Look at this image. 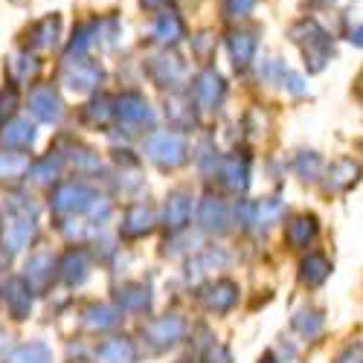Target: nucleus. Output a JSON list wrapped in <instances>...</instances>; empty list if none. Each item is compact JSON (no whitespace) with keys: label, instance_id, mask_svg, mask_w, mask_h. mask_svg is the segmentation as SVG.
Listing matches in <instances>:
<instances>
[{"label":"nucleus","instance_id":"1","mask_svg":"<svg viewBox=\"0 0 363 363\" xmlns=\"http://www.w3.org/2000/svg\"><path fill=\"white\" fill-rule=\"evenodd\" d=\"M102 198L87 184H82V180H62V184H55L50 195V209L58 218H82L94 213V206Z\"/></svg>","mask_w":363,"mask_h":363},{"label":"nucleus","instance_id":"2","mask_svg":"<svg viewBox=\"0 0 363 363\" xmlns=\"http://www.w3.org/2000/svg\"><path fill=\"white\" fill-rule=\"evenodd\" d=\"M291 38L294 44H299L302 55H306V65L311 73H320L325 65H328V58L331 52H335V44H331L328 33L317 23V21H299L294 29H291Z\"/></svg>","mask_w":363,"mask_h":363},{"label":"nucleus","instance_id":"3","mask_svg":"<svg viewBox=\"0 0 363 363\" xmlns=\"http://www.w3.org/2000/svg\"><path fill=\"white\" fill-rule=\"evenodd\" d=\"M145 157L163 172L180 169L189 160V148H186V137L177 131H155L145 140Z\"/></svg>","mask_w":363,"mask_h":363},{"label":"nucleus","instance_id":"4","mask_svg":"<svg viewBox=\"0 0 363 363\" xmlns=\"http://www.w3.org/2000/svg\"><path fill=\"white\" fill-rule=\"evenodd\" d=\"M35 235V209L26 203H12L4 218V247L9 253H21Z\"/></svg>","mask_w":363,"mask_h":363},{"label":"nucleus","instance_id":"5","mask_svg":"<svg viewBox=\"0 0 363 363\" xmlns=\"http://www.w3.org/2000/svg\"><path fill=\"white\" fill-rule=\"evenodd\" d=\"M145 337H148L151 346H155V352L174 349L180 340L186 337V320L180 317V314H163V317H155V320L145 325Z\"/></svg>","mask_w":363,"mask_h":363},{"label":"nucleus","instance_id":"6","mask_svg":"<svg viewBox=\"0 0 363 363\" xmlns=\"http://www.w3.org/2000/svg\"><path fill=\"white\" fill-rule=\"evenodd\" d=\"M26 105H29V113H33L38 123H47V125L58 123V119L65 116V102L52 84H35L29 90Z\"/></svg>","mask_w":363,"mask_h":363},{"label":"nucleus","instance_id":"7","mask_svg":"<svg viewBox=\"0 0 363 363\" xmlns=\"http://www.w3.org/2000/svg\"><path fill=\"white\" fill-rule=\"evenodd\" d=\"M33 288L26 285V279L9 277L6 282H0V306L6 308L12 320H26L33 314Z\"/></svg>","mask_w":363,"mask_h":363},{"label":"nucleus","instance_id":"8","mask_svg":"<svg viewBox=\"0 0 363 363\" xmlns=\"http://www.w3.org/2000/svg\"><path fill=\"white\" fill-rule=\"evenodd\" d=\"M195 105L203 111V113H213V111H218L221 108V102H224V94H227V87H224V79L216 73V70H201L198 76H195Z\"/></svg>","mask_w":363,"mask_h":363},{"label":"nucleus","instance_id":"9","mask_svg":"<svg viewBox=\"0 0 363 363\" xmlns=\"http://www.w3.org/2000/svg\"><path fill=\"white\" fill-rule=\"evenodd\" d=\"M192 192L186 186H177L166 195V203H163V224L169 227V233H180L186 230L189 218H192Z\"/></svg>","mask_w":363,"mask_h":363},{"label":"nucleus","instance_id":"10","mask_svg":"<svg viewBox=\"0 0 363 363\" xmlns=\"http://www.w3.org/2000/svg\"><path fill=\"white\" fill-rule=\"evenodd\" d=\"M105 73L96 62H84V58H79V62H67V67L62 70V84H67L70 90H76V94H90V90H96L102 84Z\"/></svg>","mask_w":363,"mask_h":363},{"label":"nucleus","instance_id":"11","mask_svg":"<svg viewBox=\"0 0 363 363\" xmlns=\"http://www.w3.org/2000/svg\"><path fill=\"white\" fill-rule=\"evenodd\" d=\"M116 119L125 123L128 128H145V125H155V111H151L148 99L143 94H123L116 99Z\"/></svg>","mask_w":363,"mask_h":363},{"label":"nucleus","instance_id":"12","mask_svg":"<svg viewBox=\"0 0 363 363\" xmlns=\"http://www.w3.org/2000/svg\"><path fill=\"white\" fill-rule=\"evenodd\" d=\"M155 224H157V216H155V206L145 203V201H134L125 216H123V224H119V235L125 238H145L155 233Z\"/></svg>","mask_w":363,"mask_h":363},{"label":"nucleus","instance_id":"13","mask_svg":"<svg viewBox=\"0 0 363 363\" xmlns=\"http://www.w3.org/2000/svg\"><path fill=\"white\" fill-rule=\"evenodd\" d=\"M55 277H58V262L52 259V253L41 250V253H33V256L26 259V274H23V279H26V285L33 288L35 294H44V291L52 285Z\"/></svg>","mask_w":363,"mask_h":363},{"label":"nucleus","instance_id":"14","mask_svg":"<svg viewBox=\"0 0 363 363\" xmlns=\"http://www.w3.org/2000/svg\"><path fill=\"white\" fill-rule=\"evenodd\" d=\"M198 224L203 233H213V235H221L230 230V206L224 198L218 195H206L198 206Z\"/></svg>","mask_w":363,"mask_h":363},{"label":"nucleus","instance_id":"15","mask_svg":"<svg viewBox=\"0 0 363 363\" xmlns=\"http://www.w3.org/2000/svg\"><path fill=\"white\" fill-rule=\"evenodd\" d=\"M320 235V221L311 213H299L285 224V245L291 250H308Z\"/></svg>","mask_w":363,"mask_h":363},{"label":"nucleus","instance_id":"16","mask_svg":"<svg viewBox=\"0 0 363 363\" xmlns=\"http://www.w3.org/2000/svg\"><path fill=\"white\" fill-rule=\"evenodd\" d=\"M238 296H241V291L233 279H216L203 294V306L209 314H230L238 306Z\"/></svg>","mask_w":363,"mask_h":363},{"label":"nucleus","instance_id":"17","mask_svg":"<svg viewBox=\"0 0 363 363\" xmlns=\"http://www.w3.org/2000/svg\"><path fill=\"white\" fill-rule=\"evenodd\" d=\"M148 76L155 79L160 87H177L180 82H184L186 70H184V62H180L177 55L160 52V55L148 58Z\"/></svg>","mask_w":363,"mask_h":363},{"label":"nucleus","instance_id":"18","mask_svg":"<svg viewBox=\"0 0 363 363\" xmlns=\"http://www.w3.org/2000/svg\"><path fill=\"white\" fill-rule=\"evenodd\" d=\"M58 277H62V282L65 285H82L87 277H90V253L84 250V247H70L65 256H62V262H58Z\"/></svg>","mask_w":363,"mask_h":363},{"label":"nucleus","instance_id":"19","mask_svg":"<svg viewBox=\"0 0 363 363\" xmlns=\"http://www.w3.org/2000/svg\"><path fill=\"white\" fill-rule=\"evenodd\" d=\"M363 169L354 157H340L328 166V177H325V189L328 192H346L352 186H357Z\"/></svg>","mask_w":363,"mask_h":363},{"label":"nucleus","instance_id":"20","mask_svg":"<svg viewBox=\"0 0 363 363\" xmlns=\"http://www.w3.org/2000/svg\"><path fill=\"white\" fill-rule=\"evenodd\" d=\"M224 186L235 195H245L247 186H250V160L247 157H238V155H230L221 160V169H218Z\"/></svg>","mask_w":363,"mask_h":363},{"label":"nucleus","instance_id":"21","mask_svg":"<svg viewBox=\"0 0 363 363\" xmlns=\"http://www.w3.org/2000/svg\"><path fill=\"white\" fill-rule=\"evenodd\" d=\"M94 360L96 363H137V349L128 337L113 335V337H108L96 346Z\"/></svg>","mask_w":363,"mask_h":363},{"label":"nucleus","instance_id":"22","mask_svg":"<svg viewBox=\"0 0 363 363\" xmlns=\"http://www.w3.org/2000/svg\"><path fill=\"white\" fill-rule=\"evenodd\" d=\"M29 155L23 151H12V148H0V186H12L21 184V180L29 174Z\"/></svg>","mask_w":363,"mask_h":363},{"label":"nucleus","instance_id":"23","mask_svg":"<svg viewBox=\"0 0 363 363\" xmlns=\"http://www.w3.org/2000/svg\"><path fill=\"white\" fill-rule=\"evenodd\" d=\"M0 145L12 151H29L35 145V125L29 119H9L0 131Z\"/></svg>","mask_w":363,"mask_h":363},{"label":"nucleus","instance_id":"24","mask_svg":"<svg viewBox=\"0 0 363 363\" xmlns=\"http://www.w3.org/2000/svg\"><path fill=\"white\" fill-rule=\"evenodd\" d=\"M116 306L125 314H145L151 308V288L145 282H128L119 288L116 294Z\"/></svg>","mask_w":363,"mask_h":363},{"label":"nucleus","instance_id":"25","mask_svg":"<svg viewBox=\"0 0 363 363\" xmlns=\"http://www.w3.org/2000/svg\"><path fill=\"white\" fill-rule=\"evenodd\" d=\"M328 277H331V262H328L325 253L311 250L306 259L299 262V282L306 288H320Z\"/></svg>","mask_w":363,"mask_h":363},{"label":"nucleus","instance_id":"26","mask_svg":"<svg viewBox=\"0 0 363 363\" xmlns=\"http://www.w3.org/2000/svg\"><path fill=\"white\" fill-rule=\"evenodd\" d=\"M291 328L296 331V335H299L302 340H317V337L323 335V331H325V317H323V311H320V308L306 306V308H299V311L294 314Z\"/></svg>","mask_w":363,"mask_h":363},{"label":"nucleus","instance_id":"27","mask_svg":"<svg viewBox=\"0 0 363 363\" xmlns=\"http://www.w3.org/2000/svg\"><path fill=\"white\" fill-rule=\"evenodd\" d=\"M155 38H157V44H163V47H174L177 41H184V38H186V23H184V18H180L174 9L163 12V15L157 18V23H155Z\"/></svg>","mask_w":363,"mask_h":363},{"label":"nucleus","instance_id":"28","mask_svg":"<svg viewBox=\"0 0 363 363\" xmlns=\"http://www.w3.org/2000/svg\"><path fill=\"white\" fill-rule=\"evenodd\" d=\"M62 157L58 155H50L47 157H41V160H35L33 166H29V174H26V180H33V184H38V186H52V184H62Z\"/></svg>","mask_w":363,"mask_h":363},{"label":"nucleus","instance_id":"29","mask_svg":"<svg viewBox=\"0 0 363 363\" xmlns=\"http://www.w3.org/2000/svg\"><path fill=\"white\" fill-rule=\"evenodd\" d=\"M58 35H62V18L47 15L29 29V44H33L35 50H52L58 44Z\"/></svg>","mask_w":363,"mask_h":363},{"label":"nucleus","instance_id":"30","mask_svg":"<svg viewBox=\"0 0 363 363\" xmlns=\"http://www.w3.org/2000/svg\"><path fill=\"white\" fill-rule=\"evenodd\" d=\"M256 47H259V41H256L253 33H233L230 35V58H233V65L238 70L250 67L253 55H256Z\"/></svg>","mask_w":363,"mask_h":363},{"label":"nucleus","instance_id":"31","mask_svg":"<svg viewBox=\"0 0 363 363\" xmlns=\"http://www.w3.org/2000/svg\"><path fill=\"white\" fill-rule=\"evenodd\" d=\"M4 363H52V349L41 340H33V343H21L18 349H12L6 354Z\"/></svg>","mask_w":363,"mask_h":363},{"label":"nucleus","instance_id":"32","mask_svg":"<svg viewBox=\"0 0 363 363\" xmlns=\"http://www.w3.org/2000/svg\"><path fill=\"white\" fill-rule=\"evenodd\" d=\"M113 119H116V102L108 96H99L96 102H90L84 108V123L90 128H111Z\"/></svg>","mask_w":363,"mask_h":363},{"label":"nucleus","instance_id":"33","mask_svg":"<svg viewBox=\"0 0 363 363\" xmlns=\"http://www.w3.org/2000/svg\"><path fill=\"white\" fill-rule=\"evenodd\" d=\"M84 328L94 331V335H99V331H111L116 323H119V311L111 308V306H90L82 317Z\"/></svg>","mask_w":363,"mask_h":363},{"label":"nucleus","instance_id":"34","mask_svg":"<svg viewBox=\"0 0 363 363\" xmlns=\"http://www.w3.org/2000/svg\"><path fill=\"white\" fill-rule=\"evenodd\" d=\"M99 41V23H82L76 33H73V41H70V47H67V62H79V58L94 47Z\"/></svg>","mask_w":363,"mask_h":363},{"label":"nucleus","instance_id":"35","mask_svg":"<svg viewBox=\"0 0 363 363\" xmlns=\"http://www.w3.org/2000/svg\"><path fill=\"white\" fill-rule=\"evenodd\" d=\"M9 73H12V82L15 84H23L29 82L35 73H38V62H35V55H29V50H21L9 58Z\"/></svg>","mask_w":363,"mask_h":363},{"label":"nucleus","instance_id":"36","mask_svg":"<svg viewBox=\"0 0 363 363\" xmlns=\"http://www.w3.org/2000/svg\"><path fill=\"white\" fill-rule=\"evenodd\" d=\"M320 169H323V160H320L317 151H299L296 160H294V172L302 184H314L320 177Z\"/></svg>","mask_w":363,"mask_h":363},{"label":"nucleus","instance_id":"37","mask_svg":"<svg viewBox=\"0 0 363 363\" xmlns=\"http://www.w3.org/2000/svg\"><path fill=\"white\" fill-rule=\"evenodd\" d=\"M256 6V0H221V12L227 21H241L247 18Z\"/></svg>","mask_w":363,"mask_h":363},{"label":"nucleus","instance_id":"38","mask_svg":"<svg viewBox=\"0 0 363 363\" xmlns=\"http://www.w3.org/2000/svg\"><path fill=\"white\" fill-rule=\"evenodd\" d=\"M15 111H18V90L15 87H4L0 90V123L6 125V119H12Z\"/></svg>","mask_w":363,"mask_h":363},{"label":"nucleus","instance_id":"39","mask_svg":"<svg viewBox=\"0 0 363 363\" xmlns=\"http://www.w3.org/2000/svg\"><path fill=\"white\" fill-rule=\"evenodd\" d=\"M335 363H363V337L360 340H349L343 349H340V354L335 357Z\"/></svg>","mask_w":363,"mask_h":363},{"label":"nucleus","instance_id":"40","mask_svg":"<svg viewBox=\"0 0 363 363\" xmlns=\"http://www.w3.org/2000/svg\"><path fill=\"white\" fill-rule=\"evenodd\" d=\"M349 41H352L354 47H360V50H363V23L352 29V35H349Z\"/></svg>","mask_w":363,"mask_h":363},{"label":"nucleus","instance_id":"41","mask_svg":"<svg viewBox=\"0 0 363 363\" xmlns=\"http://www.w3.org/2000/svg\"><path fill=\"white\" fill-rule=\"evenodd\" d=\"M259 363H282V360H277V354H274V352H264V354L259 357Z\"/></svg>","mask_w":363,"mask_h":363},{"label":"nucleus","instance_id":"42","mask_svg":"<svg viewBox=\"0 0 363 363\" xmlns=\"http://www.w3.org/2000/svg\"><path fill=\"white\" fill-rule=\"evenodd\" d=\"M354 94H357V96L363 99V70H360V76L354 79Z\"/></svg>","mask_w":363,"mask_h":363},{"label":"nucleus","instance_id":"43","mask_svg":"<svg viewBox=\"0 0 363 363\" xmlns=\"http://www.w3.org/2000/svg\"><path fill=\"white\" fill-rule=\"evenodd\" d=\"M160 4H163V0H143V6H145V9H157Z\"/></svg>","mask_w":363,"mask_h":363}]
</instances>
